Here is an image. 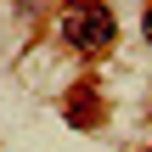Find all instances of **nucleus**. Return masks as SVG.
Listing matches in <instances>:
<instances>
[{
    "mask_svg": "<svg viewBox=\"0 0 152 152\" xmlns=\"http://www.w3.org/2000/svg\"><path fill=\"white\" fill-rule=\"evenodd\" d=\"M68 39H73V45H107V39H113V17H107L102 6H85V17L68 23Z\"/></svg>",
    "mask_w": 152,
    "mask_h": 152,
    "instance_id": "obj_1",
    "label": "nucleus"
},
{
    "mask_svg": "<svg viewBox=\"0 0 152 152\" xmlns=\"http://www.w3.org/2000/svg\"><path fill=\"white\" fill-rule=\"evenodd\" d=\"M147 34H152V11H147Z\"/></svg>",
    "mask_w": 152,
    "mask_h": 152,
    "instance_id": "obj_2",
    "label": "nucleus"
}]
</instances>
